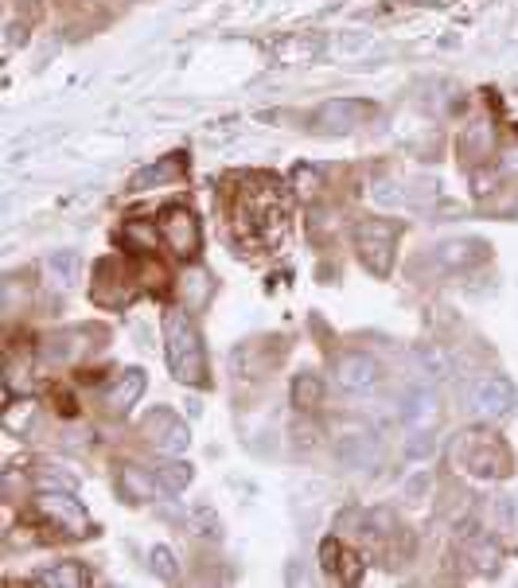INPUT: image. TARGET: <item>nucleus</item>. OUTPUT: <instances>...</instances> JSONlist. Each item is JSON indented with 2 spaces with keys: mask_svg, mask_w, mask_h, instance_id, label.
<instances>
[{
  "mask_svg": "<svg viewBox=\"0 0 518 588\" xmlns=\"http://www.w3.org/2000/svg\"><path fill=\"white\" fill-rule=\"evenodd\" d=\"M285 222H289V207H285V195L277 180L261 176L250 180L246 191H238L234 199V226L242 234L246 246H273L285 238Z\"/></svg>",
  "mask_w": 518,
  "mask_h": 588,
  "instance_id": "1",
  "label": "nucleus"
},
{
  "mask_svg": "<svg viewBox=\"0 0 518 588\" xmlns=\"http://www.w3.org/2000/svg\"><path fill=\"white\" fill-rule=\"evenodd\" d=\"M448 464L464 476L495 479L511 472V448L499 441L491 429H468L448 448Z\"/></svg>",
  "mask_w": 518,
  "mask_h": 588,
  "instance_id": "2",
  "label": "nucleus"
},
{
  "mask_svg": "<svg viewBox=\"0 0 518 588\" xmlns=\"http://www.w3.org/2000/svg\"><path fill=\"white\" fill-rule=\"evenodd\" d=\"M164 347H168V367L184 386L207 382V351H203V339L184 312H172L164 320Z\"/></svg>",
  "mask_w": 518,
  "mask_h": 588,
  "instance_id": "3",
  "label": "nucleus"
},
{
  "mask_svg": "<svg viewBox=\"0 0 518 588\" xmlns=\"http://www.w3.org/2000/svg\"><path fill=\"white\" fill-rule=\"evenodd\" d=\"M398 234H402V226L390 219H363L355 226V254L363 258V265H367L370 273L386 277L394 269Z\"/></svg>",
  "mask_w": 518,
  "mask_h": 588,
  "instance_id": "4",
  "label": "nucleus"
},
{
  "mask_svg": "<svg viewBox=\"0 0 518 588\" xmlns=\"http://www.w3.org/2000/svg\"><path fill=\"white\" fill-rule=\"evenodd\" d=\"M36 515L43 518L51 530L67 534V538H86V534L94 530L86 507L74 499L71 491H43L36 499Z\"/></svg>",
  "mask_w": 518,
  "mask_h": 588,
  "instance_id": "5",
  "label": "nucleus"
},
{
  "mask_svg": "<svg viewBox=\"0 0 518 588\" xmlns=\"http://www.w3.org/2000/svg\"><path fill=\"white\" fill-rule=\"evenodd\" d=\"M374 117H378V110L370 102H363V98H332V102H324L320 110L308 117V125L316 133H355V129H363Z\"/></svg>",
  "mask_w": 518,
  "mask_h": 588,
  "instance_id": "6",
  "label": "nucleus"
},
{
  "mask_svg": "<svg viewBox=\"0 0 518 588\" xmlns=\"http://www.w3.org/2000/svg\"><path fill=\"white\" fill-rule=\"evenodd\" d=\"M464 402H468V409H472L476 417H483V421H495V417H507V413L515 409L518 394H515V386H511L507 378L487 374V378H476V382L468 386Z\"/></svg>",
  "mask_w": 518,
  "mask_h": 588,
  "instance_id": "7",
  "label": "nucleus"
},
{
  "mask_svg": "<svg viewBox=\"0 0 518 588\" xmlns=\"http://www.w3.org/2000/svg\"><path fill=\"white\" fill-rule=\"evenodd\" d=\"M141 433H145V441L152 444L156 452H164V456H180V452H187V444H191V433H187L184 417L172 413V409H164V405H156L145 421H141Z\"/></svg>",
  "mask_w": 518,
  "mask_h": 588,
  "instance_id": "8",
  "label": "nucleus"
},
{
  "mask_svg": "<svg viewBox=\"0 0 518 588\" xmlns=\"http://www.w3.org/2000/svg\"><path fill=\"white\" fill-rule=\"evenodd\" d=\"M160 238L176 258H195L199 254V222L187 207H168L160 215Z\"/></svg>",
  "mask_w": 518,
  "mask_h": 588,
  "instance_id": "9",
  "label": "nucleus"
},
{
  "mask_svg": "<svg viewBox=\"0 0 518 588\" xmlns=\"http://www.w3.org/2000/svg\"><path fill=\"white\" fill-rule=\"evenodd\" d=\"M382 378V363L367 351H343L335 359V382L343 390H370Z\"/></svg>",
  "mask_w": 518,
  "mask_h": 588,
  "instance_id": "10",
  "label": "nucleus"
},
{
  "mask_svg": "<svg viewBox=\"0 0 518 588\" xmlns=\"http://www.w3.org/2000/svg\"><path fill=\"white\" fill-rule=\"evenodd\" d=\"M281 359H285V343L281 339H258V343H246V347L234 351V370L242 378H261Z\"/></svg>",
  "mask_w": 518,
  "mask_h": 588,
  "instance_id": "11",
  "label": "nucleus"
},
{
  "mask_svg": "<svg viewBox=\"0 0 518 588\" xmlns=\"http://www.w3.org/2000/svg\"><path fill=\"white\" fill-rule=\"evenodd\" d=\"M437 394L429 390V386H413L406 398H402V425H406L409 433H417V437H425L433 425H437Z\"/></svg>",
  "mask_w": 518,
  "mask_h": 588,
  "instance_id": "12",
  "label": "nucleus"
},
{
  "mask_svg": "<svg viewBox=\"0 0 518 588\" xmlns=\"http://www.w3.org/2000/svg\"><path fill=\"white\" fill-rule=\"evenodd\" d=\"M433 258V269L437 273H448V269H468L476 261L487 258V246L476 242V238H456V242H441L437 250H429Z\"/></svg>",
  "mask_w": 518,
  "mask_h": 588,
  "instance_id": "13",
  "label": "nucleus"
},
{
  "mask_svg": "<svg viewBox=\"0 0 518 588\" xmlns=\"http://www.w3.org/2000/svg\"><path fill=\"white\" fill-rule=\"evenodd\" d=\"M90 351V331L86 328H71V331H55L43 339V355L51 363H74Z\"/></svg>",
  "mask_w": 518,
  "mask_h": 588,
  "instance_id": "14",
  "label": "nucleus"
},
{
  "mask_svg": "<svg viewBox=\"0 0 518 588\" xmlns=\"http://www.w3.org/2000/svg\"><path fill=\"white\" fill-rule=\"evenodd\" d=\"M141 394H145V374H141V370H125V374H117L110 386H106L102 405H106L110 413H125V409L137 405Z\"/></svg>",
  "mask_w": 518,
  "mask_h": 588,
  "instance_id": "15",
  "label": "nucleus"
},
{
  "mask_svg": "<svg viewBox=\"0 0 518 588\" xmlns=\"http://www.w3.org/2000/svg\"><path fill=\"white\" fill-rule=\"evenodd\" d=\"M320 565L332 573L335 581H347V585H355V581L363 577V565H359V557L347 550L339 538H328V542L320 546Z\"/></svg>",
  "mask_w": 518,
  "mask_h": 588,
  "instance_id": "16",
  "label": "nucleus"
},
{
  "mask_svg": "<svg viewBox=\"0 0 518 588\" xmlns=\"http://www.w3.org/2000/svg\"><path fill=\"white\" fill-rule=\"evenodd\" d=\"M180 176H184V156L176 152V156H164V160H156V164L141 168V172L129 180V191H152V187L176 184Z\"/></svg>",
  "mask_w": 518,
  "mask_h": 588,
  "instance_id": "17",
  "label": "nucleus"
},
{
  "mask_svg": "<svg viewBox=\"0 0 518 588\" xmlns=\"http://www.w3.org/2000/svg\"><path fill=\"white\" fill-rule=\"evenodd\" d=\"M32 585H39V588H86L90 585V577H86V569H82L78 561H63V565H47V569H39L36 577H32Z\"/></svg>",
  "mask_w": 518,
  "mask_h": 588,
  "instance_id": "18",
  "label": "nucleus"
},
{
  "mask_svg": "<svg viewBox=\"0 0 518 588\" xmlns=\"http://www.w3.org/2000/svg\"><path fill=\"white\" fill-rule=\"evenodd\" d=\"M121 487H125L133 499H152V495H156L164 483L156 479V472H152V476H145L141 468H125V472H121Z\"/></svg>",
  "mask_w": 518,
  "mask_h": 588,
  "instance_id": "19",
  "label": "nucleus"
},
{
  "mask_svg": "<svg viewBox=\"0 0 518 588\" xmlns=\"http://www.w3.org/2000/svg\"><path fill=\"white\" fill-rule=\"evenodd\" d=\"M47 273L55 277L59 289H71L82 273V261H78V254H55V258H47Z\"/></svg>",
  "mask_w": 518,
  "mask_h": 588,
  "instance_id": "20",
  "label": "nucleus"
},
{
  "mask_svg": "<svg viewBox=\"0 0 518 588\" xmlns=\"http://www.w3.org/2000/svg\"><path fill=\"white\" fill-rule=\"evenodd\" d=\"M324 398V382L316 374H300L293 382V405L296 409H316Z\"/></svg>",
  "mask_w": 518,
  "mask_h": 588,
  "instance_id": "21",
  "label": "nucleus"
},
{
  "mask_svg": "<svg viewBox=\"0 0 518 588\" xmlns=\"http://www.w3.org/2000/svg\"><path fill=\"white\" fill-rule=\"evenodd\" d=\"M152 472L164 483V491H184L187 483H191V468L180 464V460H164V464H156Z\"/></svg>",
  "mask_w": 518,
  "mask_h": 588,
  "instance_id": "22",
  "label": "nucleus"
},
{
  "mask_svg": "<svg viewBox=\"0 0 518 588\" xmlns=\"http://www.w3.org/2000/svg\"><path fill=\"white\" fill-rule=\"evenodd\" d=\"M472 557H476V565H480L483 573H491V569L499 565L503 550H499V542H495V538H476V542H472Z\"/></svg>",
  "mask_w": 518,
  "mask_h": 588,
  "instance_id": "23",
  "label": "nucleus"
},
{
  "mask_svg": "<svg viewBox=\"0 0 518 588\" xmlns=\"http://www.w3.org/2000/svg\"><path fill=\"white\" fill-rule=\"evenodd\" d=\"M32 413H36L32 402H8V409H4V429L24 433V421H32Z\"/></svg>",
  "mask_w": 518,
  "mask_h": 588,
  "instance_id": "24",
  "label": "nucleus"
},
{
  "mask_svg": "<svg viewBox=\"0 0 518 588\" xmlns=\"http://www.w3.org/2000/svg\"><path fill=\"white\" fill-rule=\"evenodd\" d=\"M152 573H160L164 581H176V577H180V569H176V557L164 550V546H160V550H152Z\"/></svg>",
  "mask_w": 518,
  "mask_h": 588,
  "instance_id": "25",
  "label": "nucleus"
},
{
  "mask_svg": "<svg viewBox=\"0 0 518 588\" xmlns=\"http://www.w3.org/2000/svg\"><path fill=\"white\" fill-rule=\"evenodd\" d=\"M483 148H491V133H487V129H476V133H468V137L460 141V152H464L468 160H476Z\"/></svg>",
  "mask_w": 518,
  "mask_h": 588,
  "instance_id": "26",
  "label": "nucleus"
},
{
  "mask_svg": "<svg viewBox=\"0 0 518 588\" xmlns=\"http://www.w3.org/2000/svg\"><path fill=\"white\" fill-rule=\"evenodd\" d=\"M125 242H133V246H141V250H145V246L156 242V230H145L141 222H129V226H125Z\"/></svg>",
  "mask_w": 518,
  "mask_h": 588,
  "instance_id": "27",
  "label": "nucleus"
}]
</instances>
